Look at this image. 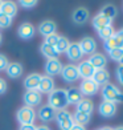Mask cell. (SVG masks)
I'll list each match as a JSON object with an SVG mask.
<instances>
[{
	"instance_id": "836d02e7",
	"label": "cell",
	"mask_w": 123,
	"mask_h": 130,
	"mask_svg": "<svg viewBox=\"0 0 123 130\" xmlns=\"http://www.w3.org/2000/svg\"><path fill=\"white\" fill-rule=\"evenodd\" d=\"M58 37H60V36H58L57 33L50 35V36L45 37V41H44V43H45V44H48V45H52V46H56L57 41H58Z\"/></svg>"
},
{
	"instance_id": "4dcf8cb0",
	"label": "cell",
	"mask_w": 123,
	"mask_h": 130,
	"mask_svg": "<svg viewBox=\"0 0 123 130\" xmlns=\"http://www.w3.org/2000/svg\"><path fill=\"white\" fill-rule=\"evenodd\" d=\"M98 32V36L101 37L103 41H106L109 40L110 37H113L114 35H115V29L113 28V25H110V27H106V28H102V29H99Z\"/></svg>"
},
{
	"instance_id": "1f68e13d",
	"label": "cell",
	"mask_w": 123,
	"mask_h": 130,
	"mask_svg": "<svg viewBox=\"0 0 123 130\" xmlns=\"http://www.w3.org/2000/svg\"><path fill=\"white\" fill-rule=\"evenodd\" d=\"M12 25V19L0 12V29H7Z\"/></svg>"
},
{
	"instance_id": "30bf717a",
	"label": "cell",
	"mask_w": 123,
	"mask_h": 130,
	"mask_svg": "<svg viewBox=\"0 0 123 130\" xmlns=\"http://www.w3.org/2000/svg\"><path fill=\"white\" fill-rule=\"evenodd\" d=\"M62 62L58 60V58H53V60H48L45 62V73L49 77H53V76L61 74L62 70Z\"/></svg>"
},
{
	"instance_id": "9a60e30c",
	"label": "cell",
	"mask_w": 123,
	"mask_h": 130,
	"mask_svg": "<svg viewBox=\"0 0 123 130\" xmlns=\"http://www.w3.org/2000/svg\"><path fill=\"white\" fill-rule=\"evenodd\" d=\"M65 53H66V57L70 61H81L82 57H84V53H82L78 43H70L69 48Z\"/></svg>"
},
{
	"instance_id": "ac0fdd59",
	"label": "cell",
	"mask_w": 123,
	"mask_h": 130,
	"mask_svg": "<svg viewBox=\"0 0 123 130\" xmlns=\"http://www.w3.org/2000/svg\"><path fill=\"white\" fill-rule=\"evenodd\" d=\"M89 17H90L89 9L85 8V7H79V8H77V9H75L74 12H73V15H72L73 21L75 23V24H78V25L85 24V23L89 20Z\"/></svg>"
},
{
	"instance_id": "5b68a950",
	"label": "cell",
	"mask_w": 123,
	"mask_h": 130,
	"mask_svg": "<svg viewBox=\"0 0 123 130\" xmlns=\"http://www.w3.org/2000/svg\"><path fill=\"white\" fill-rule=\"evenodd\" d=\"M61 77H62V80L65 82H68V84H73V82H75L79 78L77 65H74V64L64 65L62 70H61Z\"/></svg>"
},
{
	"instance_id": "b9f144b4",
	"label": "cell",
	"mask_w": 123,
	"mask_h": 130,
	"mask_svg": "<svg viewBox=\"0 0 123 130\" xmlns=\"http://www.w3.org/2000/svg\"><path fill=\"white\" fill-rule=\"evenodd\" d=\"M98 130H114V129H111L110 126H103V127H101V129H98Z\"/></svg>"
},
{
	"instance_id": "44dd1931",
	"label": "cell",
	"mask_w": 123,
	"mask_h": 130,
	"mask_svg": "<svg viewBox=\"0 0 123 130\" xmlns=\"http://www.w3.org/2000/svg\"><path fill=\"white\" fill-rule=\"evenodd\" d=\"M40 80H41V74H38V73L28 74L25 77V80H24V88L27 90H37Z\"/></svg>"
},
{
	"instance_id": "d6986e66",
	"label": "cell",
	"mask_w": 123,
	"mask_h": 130,
	"mask_svg": "<svg viewBox=\"0 0 123 130\" xmlns=\"http://www.w3.org/2000/svg\"><path fill=\"white\" fill-rule=\"evenodd\" d=\"M103 46H105V49L107 51V53L113 49H116V48H123V39L118 35V32H115V35L113 37H110L109 40L103 41Z\"/></svg>"
},
{
	"instance_id": "8992f818",
	"label": "cell",
	"mask_w": 123,
	"mask_h": 130,
	"mask_svg": "<svg viewBox=\"0 0 123 130\" xmlns=\"http://www.w3.org/2000/svg\"><path fill=\"white\" fill-rule=\"evenodd\" d=\"M37 117H38V120L41 122H44V123H49L52 121H54L56 120V114H57V111L52 108V106L49 104H44V105H41L38 110H37Z\"/></svg>"
},
{
	"instance_id": "7a4b0ae2",
	"label": "cell",
	"mask_w": 123,
	"mask_h": 130,
	"mask_svg": "<svg viewBox=\"0 0 123 130\" xmlns=\"http://www.w3.org/2000/svg\"><path fill=\"white\" fill-rule=\"evenodd\" d=\"M103 101H109L113 104H122L123 102V92L119 89L118 86H115L111 82H107L106 85L102 86L101 89Z\"/></svg>"
},
{
	"instance_id": "e575fe53",
	"label": "cell",
	"mask_w": 123,
	"mask_h": 130,
	"mask_svg": "<svg viewBox=\"0 0 123 130\" xmlns=\"http://www.w3.org/2000/svg\"><path fill=\"white\" fill-rule=\"evenodd\" d=\"M23 8H27V9H31L33 7H36L37 5V2H34V0H21L19 3Z\"/></svg>"
},
{
	"instance_id": "4fadbf2b",
	"label": "cell",
	"mask_w": 123,
	"mask_h": 130,
	"mask_svg": "<svg viewBox=\"0 0 123 130\" xmlns=\"http://www.w3.org/2000/svg\"><path fill=\"white\" fill-rule=\"evenodd\" d=\"M56 89L54 88V80L53 77H49V76H41V80H40V84H38V92L43 94V93H46L49 94Z\"/></svg>"
},
{
	"instance_id": "ba28073f",
	"label": "cell",
	"mask_w": 123,
	"mask_h": 130,
	"mask_svg": "<svg viewBox=\"0 0 123 130\" xmlns=\"http://www.w3.org/2000/svg\"><path fill=\"white\" fill-rule=\"evenodd\" d=\"M17 35L23 40H31L36 35V28H34L33 24L25 21V23H23V24L19 25V28H17Z\"/></svg>"
},
{
	"instance_id": "d6a6232c",
	"label": "cell",
	"mask_w": 123,
	"mask_h": 130,
	"mask_svg": "<svg viewBox=\"0 0 123 130\" xmlns=\"http://www.w3.org/2000/svg\"><path fill=\"white\" fill-rule=\"evenodd\" d=\"M122 53H123V48H116V49H113L109 52V56L111 60L114 61H119L120 57H122Z\"/></svg>"
},
{
	"instance_id": "603a6c76",
	"label": "cell",
	"mask_w": 123,
	"mask_h": 130,
	"mask_svg": "<svg viewBox=\"0 0 123 130\" xmlns=\"http://www.w3.org/2000/svg\"><path fill=\"white\" fill-rule=\"evenodd\" d=\"M94 110V105H93V101L89 98H82L81 101L75 105V111L78 113H85V114H90Z\"/></svg>"
},
{
	"instance_id": "74e56055",
	"label": "cell",
	"mask_w": 123,
	"mask_h": 130,
	"mask_svg": "<svg viewBox=\"0 0 123 130\" xmlns=\"http://www.w3.org/2000/svg\"><path fill=\"white\" fill-rule=\"evenodd\" d=\"M5 90H7V81L0 77V94L5 93Z\"/></svg>"
},
{
	"instance_id": "7402d4cb",
	"label": "cell",
	"mask_w": 123,
	"mask_h": 130,
	"mask_svg": "<svg viewBox=\"0 0 123 130\" xmlns=\"http://www.w3.org/2000/svg\"><path fill=\"white\" fill-rule=\"evenodd\" d=\"M23 72H24V68L20 62H9L5 69V73L9 78H19L21 77Z\"/></svg>"
},
{
	"instance_id": "bcb514c9",
	"label": "cell",
	"mask_w": 123,
	"mask_h": 130,
	"mask_svg": "<svg viewBox=\"0 0 123 130\" xmlns=\"http://www.w3.org/2000/svg\"><path fill=\"white\" fill-rule=\"evenodd\" d=\"M2 41H3V36H2V33H0V44H2Z\"/></svg>"
},
{
	"instance_id": "7bdbcfd3",
	"label": "cell",
	"mask_w": 123,
	"mask_h": 130,
	"mask_svg": "<svg viewBox=\"0 0 123 130\" xmlns=\"http://www.w3.org/2000/svg\"><path fill=\"white\" fill-rule=\"evenodd\" d=\"M118 62H119V65H122V67H123V53H122V57H120V60Z\"/></svg>"
},
{
	"instance_id": "ee69618b",
	"label": "cell",
	"mask_w": 123,
	"mask_h": 130,
	"mask_svg": "<svg viewBox=\"0 0 123 130\" xmlns=\"http://www.w3.org/2000/svg\"><path fill=\"white\" fill-rule=\"evenodd\" d=\"M118 35H119V36H120V37L123 39V28H122V29H120V31L118 32Z\"/></svg>"
},
{
	"instance_id": "f1b7e54d",
	"label": "cell",
	"mask_w": 123,
	"mask_h": 130,
	"mask_svg": "<svg viewBox=\"0 0 123 130\" xmlns=\"http://www.w3.org/2000/svg\"><path fill=\"white\" fill-rule=\"evenodd\" d=\"M73 120H74V125H79V126H85L90 122L91 116L90 114H85V113H78L75 111L73 114Z\"/></svg>"
},
{
	"instance_id": "5bb4252c",
	"label": "cell",
	"mask_w": 123,
	"mask_h": 130,
	"mask_svg": "<svg viewBox=\"0 0 123 130\" xmlns=\"http://www.w3.org/2000/svg\"><path fill=\"white\" fill-rule=\"evenodd\" d=\"M87 61H89V62L91 64V67L97 70V69H103V68H106L107 58H106V56H105L103 53L95 52V53H93V55L89 57V60H87Z\"/></svg>"
},
{
	"instance_id": "e0dca14e",
	"label": "cell",
	"mask_w": 123,
	"mask_h": 130,
	"mask_svg": "<svg viewBox=\"0 0 123 130\" xmlns=\"http://www.w3.org/2000/svg\"><path fill=\"white\" fill-rule=\"evenodd\" d=\"M37 29H38L40 35H43L44 37H48V36H50V35H54L56 33L57 25H56V23L53 20H45V21H43L38 25Z\"/></svg>"
},
{
	"instance_id": "cb8c5ba5",
	"label": "cell",
	"mask_w": 123,
	"mask_h": 130,
	"mask_svg": "<svg viewBox=\"0 0 123 130\" xmlns=\"http://www.w3.org/2000/svg\"><path fill=\"white\" fill-rule=\"evenodd\" d=\"M91 24H93V27H94L97 31H99V29H102V28L113 25V20H110V19H107V17H105L103 15L98 13V15H95L94 17H93Z\"/></svg>"
},
{
	"instance_id": "d4e9b609",
	"label": "cell",
	"mask_w": 123,
	"mask_h": 130,
	"mask_svg": "<svg viewBox=\"0 0 123 130\" xmlns=\"http://www.w3.org/2000/svg\"><path fill=\"white\" fill-rule=\"evenodd\" d=\"M0 12L7 15L11 19H13L17 15V4L13 3V2H3L2 7H0Z\"/></svg>"
},
{
	"instance_id": "8fae6325",
	"label": "cell",
	"mask_w": 123,
	"mask_h": 130,
	"mask_svg": "<svg viewBox=\"0 0 123 130\" xmlns=\"http://www.w3.org/2000/svg\"><path fill=\"white\" fill-rule=\"evenodd\" d=\"M78 45H79V48H81V51H82L84 55L91 56L93 53H95V51H97V43H95V40L93 39V37H89V36H86V37L82 39L79 43H78Z\"/></svg>"
},
{
	"instance_id": "60d3db41",
	"label": "cell",
	"mask_w": 123,
	"mask_h": 130,
	"mask_svg": "<svg viewBox=\"0 0 123 130\" xmlns=\"http://www.w3.org/2000/svg\"><path fill=\"white\" fill-rule=\"evenodd\" d=\"M70 130H86V127L85 126H79V125H74Z\"/></svg>"
},
{
	"instance_id": "9c48e42d",
	"label": "cell",
	"mask_w": 123,
	"mask_h": 130,
	"mask_svg": "<svg viewBox=\"0 0 123 130\" xmlns=\"http://www.w3.org/2000/svg\"><path fill=\"white\" fill-rule=\"evenodd\" d=\"M79 92L82 93V96H94L99 90V85L95 84L91 78L90 80H84L79 85Z\"/></svg>"
},
{
	"instance_id": "d590c367",
	"label": "cell",
	"mask_w": 123,
	"mask_h": 130,
	"mask_svg": "<svg viewBox=\"0 0 123 130\" xmlns=\"http://www.w3.org/2000/svg\"><path fill=\"white\" fill-rule=\"evenodd\" d=\"M8 64H9V61H8L7 56L3 55V53H0V72H3V70L7 69Z\"/></svg>"
},
{
	"instance_id": "52a82bcc",
	"label": "cell",
	"mask_w": 123,
	"mask_h": 130,
	"mask_svg": "<svg viewBox=\"0 0 123 130\" xmlns=\"http://www.w3.org/2000/svg\"><path fill=\"white\" fill-rule=\"evenodd\" d=\"M23 100H24L25 106L33 108V106H38L41 104V101H43V94L38 90H27Z\"/></svg>"
},
{
	"instance_id": "f546056e",
	"label": "cell",
	"mask_w": 123,
	"mask_h": 130,
	"mask_svg": "<svg viewBox=\"0 0 123 130\" xmlns=\"http://www.w3.org/2000/svg\"><path fill=\"white\" fill-rule=\"evenodd\" d=\"M69 45H70L69 39L65 37V36H60L54 48H56V51H57L58 53H65V52L68 51V48H69Z\"/></svg>"
},
{
	"instance_id": "4316f807",
	"label": "cell",
	"mask_w": 123,
	"mask_h": 130,
	"mask_svg": "<svg viewBox=\"0 0 123 130\" xmlns=\"http://www.w3.org/2000/svg\"><path fill=\"white\" fill-rule=\"evenodd\" d=\"M40 51H41V53H43V56H44L45 58H48V60H53V58H58V55H60V53H58V52L56 51L54 46L48 45V44H45V43L41 44V46H40Z\"/></svg>"
},
{
	"instance_id": "7dc6e473",
	"label": "cell",
	"mask_w": 123,
	"mask_h": 130,
	"mask_svg": "<svg viewBox=\"0 0 123 130\" xmlns=\"http://www.w3.org/2000/svg\"><path fill=\"white\" fill-rule=\"evenodd\" d=\"M2 3H3V2H0V7H2Z\"/></svg>"
},
{
	"instance_id": "83f0119b",
	"label": "cell",
	"mask_w": 123,
	"mask_h": 130,
	"mask_svg": "<svg viewBox=\"0 0 123 130\" xmlns=\"http://www.w3.org/2000/svg\"><path fill=\"white\" fill-rule=\"evenodd\" d=\"M101 15H103L105 17H107V19L113 20L116 17V15H118V9H116V7L114 4H106L105 7L101 9V12H99Z\"/></svg>"
},
{
	"instance_id": "ab89813d",
	"label": "cell",
	"mask_w": 123,
	"mask_h": 130,
	"mask_svg": "<svg viewBox=\"0 0 123 130\" xmlns=\"http://www.w3.org/2000/svg\"><path fill=\"white\" fill-rule=\"evenodd\" d=\"M36 130H52L48 125H40V126H37V129Z\"/></svg>"
},
{
	"instance_id": "7c38bea8",
	"label": "cell",
	"mask_w": 123,
	"mask_h": 130,
	"mask_svg": "<svg viewBox=\"0 0 123 130\" xmlns=\"http://www.w3.org/2000/svg\"><path fill=\"white\" fill-rule=\"evenodd\" d=\"M77 69H78L79 77L84 78V80H90V78H93V74H94V72H95V69L91 67V64L87 61V60L81 61V62L78 64Z\"/></svg>"
},
{
	"instance_id": "f35d334b",
	"label": "cell",
	"mask_w": 123,
	"mask_h": 130,
	"mask_svg": "<svg viewBox=\"0 0 123 130\" xmlns=\"http://www.w3.org/2000/svg\"><path fill=\"white\" fill-rule=\"evenodd\" d=\"M37 126L36 125H21L19 130H36Z\"/></svg>"
},
{
	"instance_id": "6da1fadb",
	"label": "cell",
	"mask_w": 123,
	"mask_h": 130,
	"mask_svg": "<svg viewBox=\"0 0 123 130\" xmlns=\"http://www.w3.org/2000/svg\"><path fill=\"white\" fill-rule=\"evenodd\" d=\"M48 104L53 108L56 111L65 110L68 108V96H66V89L57 88L52 93L48 94Z\"/></svg>"
},
{
	"instance_id": "8d00e7d4",
	"label": "cell",
	"mask_w": 123,
	"mask_h": 130,
	"mask_svg": "<svg viewBox=\"0 0 123 130\" xmlns=\"http://www.w3.org/2000/svg\"><path fill=\"white\" fill-rule=\"evenodd\" d=\"M115 76H116L118 82L123 86V67L122 65H118V68H116V70H115Z\"/></svg>"
},
{
	"instance_id": "484cf974",
	"label": "cell",
	"mask_w": 123,
	"mask_h": 130,
	"mask_svg": "<svg viewBox=\"0 0 123 130\" xmlns=\"http://www.w3.org/2000/svg\"><path fill=\"white\" fill-rule=\"evenodd\" d=\"M66 96H68V102L69 105H77L82 98H84V96H82V93L79 92L78 88H69V89H66Z\"/></svg>"
},
{
	"instance_id": "2e32d148",
	"label": "cell",
	"mask_w": 123,
	"mask_h": 130,
	"mask_svg": "<svg viewBox=\"0 0 123 130\" xmlns=\"http://www.w3.org/2000/svg\"><path fill=\"white\" fill-rule=\"evenodd\" d=\"M98 111L102 117L111 118L116 113V105L113 104V102H109V101H102V104L99 105V108H98Z\"/></svg>"
},
{
	"instance_id": "f6af8a7d",
	"label": "cell",
	"mask_w": 123,
	"mask_h": 130,
	"mask_svg": "<svg viewBox=\"0 0 123 130\" xmlns=\"http://www.w3.org/2000/svg\"><path fill=\"white\" fill-rule=\"evenodd\" d=\"M114 130H123V126H118V127H115Z\"/></svg>"
},
{
	"instance_id": "ffe728a7",
	"label": "cell",
	"mask_w": 123,
	"mask_h": 130,
	"mask_svg": "<svg viewBox=\"0 0 123 130\" xmlns=\"http://www.w3.org/2000/svg\"><path fill=\"white\" fill-rule=\"evenodd\" d=\"M93 81L95 82V84H98L99 86H103V85H106L107 82L110 81V73H109V70L106 68H103V69H97L94 74H93Z\"/></svg>"
},
{
	"instance_id": "3957f363",
	"label": "cell",
	"mask_w": 123,
	"mask_h": 130,
	"mask_svg": "<svg viewBox=\"0 0 123 130\" xmlns=\"http://www.w3.org/2000/svg\"><path fill=\"white\" fill-rule=\"evenodd\" d=\"M16 120L17 122L21 125H33L34 121H36V111L33 108H29V106H23L17 110L16 113Z\"/></svg>"
},
{
	"instance_id": "277c9868",
	"label": "cell",
	"mask_w": 123,
	"mask_h": 130,
	"mask_svg": "<svg viewBox=\"0 0 123 130\" xmlns=\"http://www.w3.org/2000/svg\"><path fill=\"white\" fill-rule=\"evenodd\" d=\"M56 121H57V125L60 127V130H70L74 126V120H73V114L65 110H60L57 111L56 114Z\"/></svg>"
}]
</instances>
